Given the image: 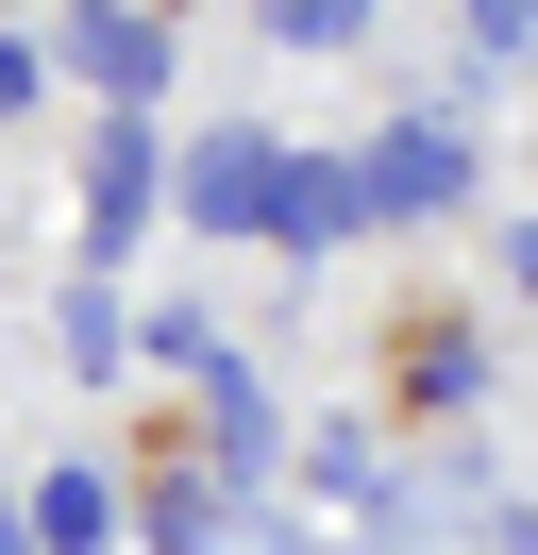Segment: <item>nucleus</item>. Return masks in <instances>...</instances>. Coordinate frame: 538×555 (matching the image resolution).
<instances>
[{
  "mask_svg": "<svg viewBox=\"0 0 538 555\" xmlns=\"http://www.w3.org/2000/svg\"><path fill=\"white\" fill-rule=\"evenodd\" d=\"M336 169H354V219H454L471 203V118H387Z\"/></svg>",
  "mask_w": 538,
  "mask_h": 555,
  "instance_id": "nucleus-1",
  "label": "nucleus"
},
{
  "mask_svg": "<svg viewBox=\"0 0 538 555\" xmlns=\"http://www.w3.org/2000/svg\"><path fill=\"white\" fill-rule=\"evenodd\" d=\"M303 505H320V539H336V555L421 539V505H404V472H387L370 438H320V454H303Z\"/></svg>",
  "mask_w": 538,
  "mask_h": 555,
  "instance_id": "nucleus-2",
  "label": "nucleus"
},
{
  "mask_svg": "<svg viewBox=\"0 0 538 555\" xmlns=\"http://www.w3.org/2000/svg\"><path fill=\"white\" fill-rule=\"evenodd\" d=\"M67 68H85L118 118H152V85H168V35L134 17V0H67Z\"/></svg>",
  "mask_w": 538,
  "mask_h": 555,
  "instance_id": "nucleus-3",
  "label": "nucleus"
},
{
  "mask_svg": "<svg viewBox=\"0 0 538 555\" xmlns=\"http://www.w3.org/2000/svg\"><path fill=\"white\" fill-rule=\"evenodd\" d=\"M269 185H286L269 135H202L185 152V219H202V236H269Z\"/></svg>",
  "mask_w": 538,
  "mask_h": 555,
  "instance_id": "nucleus-4",
  "label": "nucleus"
},
{
  "mask_svg": "<svg viewBox=\"0 0 538 555\" xmlns=\"http://www.w3.org/2000/svg\"><path fill=\"white\" fill-rule=\"evenodd\" d=\"M152 118H101V169H85V253H101V270H118V253H134V219H152Z\"/></svg>",
  "mask_w": 538,
  "mask_h": 555,
  "instance_id": "nucleus-5",
  "label": "nucleus"
},
{
  "mask_svg": "<svg viewBox=\"0 0 538 555\" xmlns=\"http://www.w3.org/2000/svg\"><path fill=\"white\" fill-rule=\"evenodd\" d=\"M336 236H354V169H336V152H286V185H269V253L303 270V253H336Z\"/></svg>",
  "mask_w": 538,
  "mask_h": 555,
  "instance_id": "nucleus-6",
  "label": "nucleus"
},
{
  "mask_svg": "<svg viewBox=\"0 0 538 555\" xmlns=\"http://www.w3.org/2000/svg\"><path fill=\"white\" fill-rule=\"evenodd\" d=\"M17 521H34V555H101V539H118V488H101V472H51Z\"/></svg>",
  "mask_w": 538,
  "mask_h": 555,
  "instance_id": "nucleus-7",
  "label": "nucleus"
},
{
  "mask_svg": "<svg viewBox=\"0 0 538 555\" xmlns=\"http://www.w3.org/2000/svg\"><path fill=\"white\" fill-rule=\"evenodd\" d=\"M253 17H269V51H354L387 0H253Z\"/></svg>",
  "mask_w": 538,
  "mask_h": 555,
  "instance_id": "nucleus-8",
  "label": "nucleus"
},
{
  "mask_svg": "<svg viewBox=\"0 0 538 555\" xmlns=\"http://www.w3.org/2000/svg\"><path fill=\"white\" fill-rule=\"evenodd\" d=\"M118 353H134V304H118V286H67V371H118Z\"/></svg>",
  "mask_w": 538,
  "mask_h": 555,
  "instance_id": "nucleus-9",
  "label": "nucleus"
},
{
  "mask_svg": "<svg viewBox=\"0 0 538 555\" xmlns=\"http://www.w3.org/2000/svg\"><path fill=\"white\" fill-rule=\"evenodd\" d=\"M471 68H538V0H471Z\"/></svg>",
  "mask_w": 538,
  "mask_h": 555,
  "instance_id": "nucleus-10",
  "label": "nucleus"
},
{
  "mask_svg": "<svg viewBox=\"0 0 538 555\" xmlns=\"http://www.w3.org/2000/svg\"><path fill=\"white\" fill-rule=\"evenodd\" d=\"M202 555H320V539H303V521H269V505H253V521H219V539H202Z\"/></svg>",
  "mask_w": 538,
  "mask_h": 555,
  "instance_id": "nucleus-11",
  "label": "nucleus"
},
{
  "mask_svg": "<svg viewBox=\"0 0 538 555\" xmlns=\"http://www.w3.org/2000/svg\"><path fill=\"white\" fill-rule=\"evenodd\" d=\"M34 85H51V51H34V35H0V118H34Z\"/></svg>",
  "mask_w": 538,
  "mask_h": 555,
  "instance_id": "nucleus-12",
  "label": "nucleus"
},
{
  "mask_svg": "<svg viewBox=\"0 0 538 555\" xmlns=\"http://www.w3.org/2000/svg\"><path fill=\"white\" fill-rule=\"evenodd\" d=\"M504 286H522V304H538V219H522V236H504Z\"/></svg>",
  "mask_w": 538,
  "mask_h": 555,
  "instance_id": "nucleus-13",
  "label": "nucleus"
},
{
  "mask_svg": "<svg viewBox=\"0 0 538 555\" xmlns=\"http://www.w3.org/2000/svg\"><path fill=\"white\" fill-rule=\"evenodd\" d=\"M0 555H34V521H17V488H0Z\"/></svg>",
  "mask_w": 538,
  "mask_h": 555,
  "instance_id": "nucleus-14",
  "label": "nucleus"
}]
</instances>
